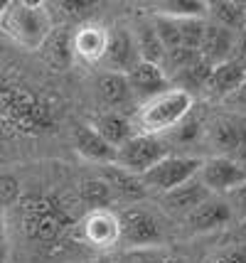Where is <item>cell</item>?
Segmentation results:
<instances>
[{"instance_id":"6da1fadb","label":"cell","mask_w":246,"mask_h":263,"mask_svg":"<svg viewBox=\"0 0 246 263\" xmlns=\"http://www.w3.org/2000/svg\"><path fill=\"white\" fill-rule=\"evenodd\" d=\"M20 231L35 249L57 253L69 243H79V217L59 192H27L17 199Z\"/></svg>"},{"instance_id":"7a4b0ae2","label":"cell","mask_w":246,"mask_h":263,"mask_svg":"<svg viewBox=\"0 0 246 263\" xmlns=\"http://www.w3.org/2000/svg\"><path fill=\"white\" fill-rule=\"evenodd\" d=\"M62 106L54 96L27 81L0 71V130L8 136L37 138L54 133Z\"/></svg>"},{"instance_id":"3957f363","label":"cell","mask_w":246,"mask_h":263,"mask_svg":"<svg viewBox=\"0 0 246 263\" xmlns=\"http://www.w3.org/2000/svg\"><path fill=\"white\" fill-rule=\"evenodd\" d=\"M0 30L8 34L15 45L25 49H40L47 42V37L54 30L52 12L42 3H5L0 10Z\"/></svg>"},{"instance_id":"277c9868","label":"cell","mask_w":246,"mask_h":263,"mask_svg":"<svg viewBox=\"0 0 246 263\" xmlns=\"http://www.w3.org/2000/svg\"><path fill=\"white\" fill-rule=\"evenodd\" d=\"M195 108V99L185 91H170L155 96L150 101L141 103V108L136 111V121L133 126L141 130L143 136H160V133H170L177 128Z\"/></svg>"},{"instance_id":"5b68a950","label":"cell","mask_w":246,"mask_h":263,"mask_svg":"<svg viewBox=\"0 0 246 263\" xmlns=\"http://www.w3.org/2000/svg\"><path fill=\"white\" fill-rule=\"evenodd\" d=\"M170 155V145L167 140L160 136H143L136 133L126 145H121L116 150V162L118 167H123L130 175H145V172L155 167L160 160H165Z\"/></svg>"},{"instance_id":"8992f818","label":"cell","mask_w":246,"mask_h":263,"mask_svg":"<svg viewBox=\"0 0 246 263\" xmlns=\"http://www.w3.org/2000/svg\"><path fill=\"white\" fill-rule=\"evenodd\" d=\"M202 160L199 158H190V155H167L160 160L155 167L141 175V182L145 190H155V192H173L175 187L190 182L192 177H197Z\"/></svg>"},{"instance_id":"52a82bcc","label":"cell","mask_w":246,"mask_h":263,"mask_svg":"<svg viewBox=\"0 0 246 263\" xmlns=\"http://www.w3.org/2000/svg\"><path fill=\"white\" fill-rule=\"evenodd\" d=\"M204 140L217 155L224 158H234L236 150L246 143V116L239 114H219L210 118L202 126Z\"/></svg>"},{"instance_id":"ba28073f","label":"cell","mask_w":246,"mask_h":263,"mask_svg":"<svg viewBox=\"0 0 246 263\" xmlns=\"http://www.w3.org/2000/svg\"><path fill=\"white\" fill-rule=\"evenodd\" d=\"M118 227H121V243L128 249H155L163 243V229L150 212L128 206L118 212Z\"/></svg>"},{"instance_id":"9c48e42d","label":"cell","mask_w":246,"mask_h":263,"mask_svg":"<svg viewBox=\"0 0 246 263\" xmlns=\"http://www.w3.org/2000/svg\"><path fill=\"white\" fill-rule=\"evenodd\" d=\"M77 236H79V243L94 246V249H111L113 243H121L118 214H113L111 209L89 212L84 219H79Z\"/></svg>"},{"instance_id":"30bf717a","label":"cell","mask_w":246,"mask_h":263,"mask_svg":"<svg viewBox=\"0 0 246 263\" xmlns=\"http://www.w3.org/2000/svg\"><path fill=\"white\" fill-rule=\"evenodd\" d=\"M197 180L210 192H219V195H229L236 187L246 182V172L234 162V158H224V155H214L202 160V167L197 172Z\"/></svg>"},{"instance_id":"8fae6325","label":"cell","mask_w":246,"mask_h":263,"mask_svg":"<svg viewBox=\"0 0 246 263\" xmlns=\"http://www.w3.org/2000/svg\"><path fill=\"white\" fill-rule=\"evenodd\" d=\"M234 217L232 206L224 197H214L212 195L207 202H202L197 209H192L187 217H185V224H187L190 234H210L214 229H222L226 227Z\"/></svg>"},{"instance_id":"7c38bea8","label":"cell","mask_w":246,"mask_h":263,"mask_svg":"<svg viewBox=\"0 0 246 263\" xmlns=\"http://www.w3.org/2000/svg\"><path fill=\"white\" fill-rule=\"evenodd\" d=\"M126 79H128L133 99H138L143 103L165 91H170V79L165 77V71L158 64H150V62H138L126 74Z\"/></svg>"},{"instance_id":"4fadbf2b","label":"cell","mask_w":246,"mask_h":263,"mask_svg":"<svg viewBox=\"0 0 246 263\" xmlns=\"http://www.w3.org/2000/svg\"><path fill=\"white\" fill-rule=\"evenodd\" d=\"M104 62L108 64L111 71L128 74L130 69L141 62L133 32H128L126 27H113V32H108V47H106Z\"/></svg>"},{"instance_id":"5bb4252c","label":"cell","mask_w":246,"mask_h":263,"mask_svg":"<svg viewBox=\"0 0 246 263\" xmlns=\"http://www.w3.org/2000/svg\"><path fill=\"white\" fill-rule=\"evenodd\" d=\"M71 143H74V150H77L86 162H94L99 167L116 162V148L108 145L104 138L99 136L91 126H86V123H74Z\"/></svg>"},{"instance_id":"9a60e30c","label":"cell","mask_w":246,"mask_h":263,"mask_svg":"<svg viewBox=\"0 0 246 263\" xmlns=\"http://www.w3.org/2000/svg\"><path fill=\"white\" fill-rule=\"evenodd\" d=\"M246 81V67L239 64L236 59H229L224 64H217L212 69V77L204 86V96L210 101H226L232 93Z\"/></svg>"},{"instance_id":"2e32d148","label":"cell","mask_w":246,"mask_h":263,"mask_svg":"<svg viewBox=\"0 0 246 263\" xmlns=\"http://www.w3.org/2000/svg\"><path fill=\"white\" fill-rule=\"evenodd\" d=\"M212 197V192L199 182L197 177H192L190 182L175 187L173 192H165L160 197V204L167 214H175V217H187L192 209H197L202 202H207Z\"/></svg>"},{"instance_id":"e0dca14e","label":"cell","mask_w":246,"mask_h":263,"mask_svg":"<svg viewBox=\"0 0 246 263\" xmlns=\"http://www.w3.org/2000/svg\"><path fill=\"white\" fill-rule=\"evenodd\" d=\"M236 42H239V34L236 32H229V30H224V27H217V25L207 23L202 45H199V57L207 59L212 67L224 64V62L234 59Z\"/></svg>"},{"instance_id":"ac0fdd59","label":"cell","mask_w":246,"mask_h":263,"mask_svg":"<svg viewBox=\"0 0 246 263\" xmlns=\"http://www.w3.org/2000/svg\"><path fill=\"white\" fill-rule=\"evenodd\" d=\"M99 177L108 184L113 199H123V202L133 204V202L145 199V195H148V190L141 182V177L138 175H130V172H126L123 167H118V165H101L99 167Z\"/></svg>"},{"instance_id":"d6986e66","label":"cell","mask_w":246,"mask_h":263,"mask_svg":"<svg viewBox=\"0 0 246 263\" xmlns=\"http://www.w3.org/2000/svg\"><path fill=\"white\" fill-rule=\"evenodd\" d=\"M89 126L94 128L96 133L104 138L108 145H113L116 150L121 145H126L130 138L136 136L133 121H128L126 114H118V111H101V114H96Z\"/></svg>"},{"instance_id":"ffe728a7","label":"cell","mask_w":246,"mask_h":263,"mask_svg":"<svg viewBox=\"0 0 246 263\" xmlns=\"http://www.w3.org/2000/svg\"><path fill=\"white\" fill-rule=\"evenodd\" d=\"M99 99L106 106V111H123L128 103H133V93H130L128 79L126 74H116V71H106L104 77H99Z\"/></svg>"},{"instance_id":"44dd1931","label":"cell","mask_w":246,"mask_h":263,"mask_svg":"<svg viewBox=\"0 0 246 263\" xmlns=\"http://www.w3.org/2000/svg\"><path fill=\"white\" fill-rule=\"evenodd\" d=\"M40 49H42V57H45L49 67L64 71L74 62V34L67 27H54L52 34L47 37V42Z\"/></svg>"},{"instance_id":"7402d4cb","label":"cell","mask_w":246,"mask_h":263,"mask_svg":"<svg viewBox=\"0 0 246 263\" xmlns=\"http://www.w3.org/2000/svg\"><path fill=\"white\" fill-rule=\"evenodd\" d=\"M108 47V32L101 25H84L74 32V57L84 62H99L104 59Z\"/></svg>"},{"instance_id":"603a6c76","label":"cell","mask_w":246,"mask_h":263,"mask_svg":"<svg viewBox=\"0 0 246 263\" xmlns=\"http://www.w3.org/2000/svg\"><path fill=\"white\" fill-rule=\"evenodd\" d=\"M207 15L212 17V25L224 27L229 32H241L246 30V3L234 0H212L207 3Z\"/></svg>"},{"instance_id":"cb8c5ba5","label":"cell","mask_w":246,"mask_h":263,"mask_svg":"<svg viewBox=\"0 0 246 263\" xmlns=\"http://www.w3.org/2000/svg\"><path fill=\"white\" fill-rule=\"evenodd\" d=\"M212 69L214 67H212L207 59L197 57L187 69L177 71L175 77L170 79V84H175L177 91H185L195 99V93H199V91L204 93V86H207V81H210V77H212Z\"/></svg>"},{"instance_id":"d4e9b609","label":"cell","mask_w":246,"mask_h":263,"mask_svg":"<svg viewBox=\"0 0 246 263\" xmlns=\"http://www.w3.org/2000/svg\"><path fill=\"white\" fill-rule=\"evenodd\" d=\"M136 45H138V54H141V62H150V64H158L163 69L165 62V47L160 45L158 40V32L153 27L150 17L148 20H138L136 23Z\"/></svg>"},{"instance_id":"484cf974","label":"cell","mask_w":246,"mask_h":263,"mask_svg":"<svg viewBox=\"0 0 246 263\" xmlns=\"http://www.w3.org/2000/svg\"><path fill=\"white\" fill-rule=\"evenodd\" d=\"M77 199H79L89 212H96V209H108L111 202H113V195H111L108 184L96 175V177H86V180L79 182Z\"/></svg>"},{"instance_id":"4316f807","label":"cell","mask_w":246,"mask_h":263,"mask_svg":"<svg viewBox=\"0 0 246 263\" xmlns=\"http://www.w3.org/2000/svg\"><path fill=\"white\" fill-rule=\"evenodd\" d=\"M155 10L150 15H165V17H202L207 15V3H197V0H163L153 5Z\"/></svg>"},{"instance_id":"83f0119b","label":"cell","mask_w":246,"mask_h":263,"mask_svg":"<svg viewBox=\"0 0 246 263\" xmlns=\"http://www.w3.org/2000/svg\"><path fill=\"white\" fill-rule=\"evenodd\" d=\"M177 27H180V45L185 47V49L199 52L207 23L202 17H182V20H177Z\"/></svg>"},{"instance_id":"f1b7e54d","label":"cell","mask_w":246,"mask_h":263,"mask_svg":"<svg viewBox=\"0 0 246 263\" xmlns=\"http://www.w3.org/2000/svg\"><path fill=\"white\" fill-rule=\"evenodd\" d=\"M202 126H204V123L190 114L187 118L180 123V126L173 128V130L167 133V136H170V138H167V143L173 140V143H177V145H190V143H195V140L202 136Z\"/></svg>"},{"instance_id":"f546056e","label":"cell","mask_w":246,"mask_h":263,"mask_svg":"<svg viewBox=\"0 0 246 263\" xmlns=\"http://www.w3.org/2000/svg\"><path fill=\"white\" fill-rule=\"evenodd\" d=\"M106 263H167V256L160 249H130L108 258Z\"/></svg>"},{"instance_id":"4dcf8cb0","label":"cell","mask_w":246,"mask_h":263,"mask_svg":"<svg viewBox=\"0 0 246 263\" xmlns=\"http://www.w3.org/2000/svg\"><path fill=\"white\" fill-rule=\"evenodd\" d=\"M204 263H246V239L234 241V243L219 249L217 253H212L210 258H204Z\"/></svg>"},{"instance_id":"1f68e13d","label":"cell","mask_w":246,"mask_h":263,"mask_svg":"<svg viewBox=\"0 0 246 263\" xmlns=\"http://www.w3.org/2000/svg\"><path fill=\"white\" fill-rule=\"evenodd\" d=\"M20 182L12 175H0V206H10L20 199Z\"/></svg>"},{"instance_id":"d6a6232c","label":"cell","mask_w":246,"mask_h":263,"mask_svg":"<svg viewBox=\"0 0 246 263\" xmlns=\"http://www.w3.org/2000/svg\"><path fill=\"white\" fill-rule=\"evenodd\" d=\"M226 202H229V206H232V212L239 214V217L246 221V182L241 184V187H236L234 192H229Z\"/></svg>"},{"instance_id":"836d02e7","label":"cell","mask_w":246,"mask_h":263,"mask_svg":"<svg viewBox=\"0 0 246 263\" xmlns=\"http://www.w3.org/2000/svg\"><path fill=\"white\" fill-rule=\"evenodd\" d=\"M226 108H232V114H239V116H246V81L236 89L229 99H226Z\"/></svg>"},{"instance_id":"e575fe53","label":"cell","mask_w":246,"mask_h":263,"mask_svg":"<svg viewBox=\"0 0 246 263\" xmlns=\"http://www.w3.org/2000/svg\"><path fill=\"white\" fill-rule=\"evenodd\" d=\"M62 8L69 12V15L84 17V15H89V12H91L94 3H89V0H84V3H77V0H67V3H62Z\"/></svg>"},{"instance_id":"d590c367","label":"cell","mask_w":246,"mask_h":263,"mask_svg":"<svg viewBox=\"0 0 246 263\" xmlns=\"http://www.w3.org/2000/svg\"><path fill=\"white\" fill-rule=\"evenodd\" d=\"M234 59L239 64H244L246 67V32L239 37V42H236V52H234Z\"/></svg>"},{"instance_id":"8d00e7d4","label":"cell","mask_w":246,"mask_h":263,"mask_svg":"<svg viewBox=\"0 0 246 263\" xmlns=\"http://www.w3.org/2000/svg\"><path fill=\"white\" fill-rule=\"evenodd\" d=\"M234 162H236V165H239V167H241V170L246 172V143H244V145H241V148H239V150H236Z\"/></svg>"},{"instance_id":"74e56055","label":"cell","mask_w":246,"mask_h":263,"mask_svg":"<svg viewBox=\"0 0 246 263\" xmlns=\"http://www.w3.org/2000/svg\"><path fill=\"white\" fill-rule=\"evenodd\" d=\"M0 246H3V224H0Z\"/></svg>"}]
</instances>
